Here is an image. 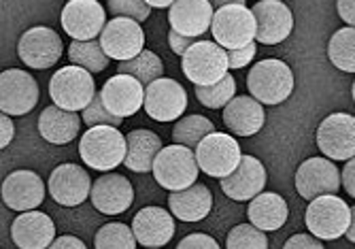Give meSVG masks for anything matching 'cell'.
<instances>
[{"label":"cell","instance_id":"1","mask_svg":"<svg viewBox=\"0 0 355 249\" xmlns=\"http://www.w3.org/2000/svg\"><path fill=\"white\" fill-rule=\"evenodd\" d=\"M128 139L115 126H92L79 141L81 160L101 173H109L123 164Z\"/></svg>","mask_w":355,"mask_h":249},{"label":"cell","instance_id":"2","mask_svg":"<svg viewBox=\"0 0 355 249\" xmlns=\"http://www.w3.org/2000/svg\"><path fill=\"white\" fill-rule=\"evenodd\" d=\"M247 87L255 101L262 105H279L294 92V73L283 60L266 58L249 71Z\"/></svg>","mask_w":355,"mask_h":249},{"label":"cell","instance_id":"3","mask_svg":"<svg viewBox=\"0 0 355 249\" xmlns=\"http://www.w3.org/2000/svg\"><path fill=\"white\" fill-rule=\"evenodd\" d=\"M198 171L200 166H198L193 149L175 143V145L162 147V151L157 153L151 173L164 190L181 192L196 183Z\"/></svg>","mask_w":355,"mask_h":249},{"label":"cell","instance_id":"4","mask_svg":"<svg viewBox=\"0 0 355 249\" xmlns=\"http://www.w3.org/2000/svg\"><path fill=\"white\" fill-rule=\"evenodd\" d=\"M96 94L98 92H96L92 73L77 65L60 69L49 81V96L53 105L67 111H85Z\"/></svg>","mask_w":355,"mask_h":249},{"label":"cell","instance_id":"5","mask_svg":"<svg viewBox=\"0 0 355 249\" xmlns=\"http://www.w3.org/2000/svg\"><path fill=\"white\" fill-rule=\"evenodd\" d=\"M211 33L217 45L225 51L243 49L257 37V22L247 5H228L215 9Z\"/></svg>","mask_w":355,"mask_h":249},{"label":"cell","instance_id":"6","mask_svg":"<svg viewBox=\"0 0 355 249\" xmlns=\"http://www.w3.org/2000/svg\"><path fill=\"white\" fill-rule=\"evenodd\" d=\"M183 75L196 85L207 87L228 75V51L213 41H196L183 55Z\"/></svg>","mask_w":355,"mask_h":249},{"label":"cell","instance_id":"7","mask_svg":"<svg viewBox=\"0 0 355 249\" xmlns=\"http://www.w3.org/2000/svg\"><path fill=\"white\" fill-rule=\"evenodd\" d=\"M304 222L313 237L321 241H336L347 234L351 226V207L334 194H324L311 200Z\"/></svg>","mask_w":355,"mask_h":249},{"label":"cell","instance_id":"8","mask_svg":"<svg viewBox=\"0 0 355 249\" xmlns=\"http://www.w3.org/2000/svg\"><path fill=\"white\" fill-rule=\"evenodd\" d=\"M196 160L202 173H207L209 177L223 179L239 169L243 153L234 137L215 130L209 137H205L202 143L198 145Z\"/></svg>","mask_w":355,"mask_h":249},{"label":"cell","instance_id":"9","mask_svg":"<svg viewBox=\"0 0 355 249\" xmlns=\"http://www.w3.org/2000/svg\"><path fill=\"white\" fill-rule=\"evenodd\" d=\"M317 147L330 160L355 158V117L349 113H332L317 128Z\"/></svg>","mask_w":355,"mask_h":249},{"label":"cell","instance_id":"10","mask_svg":"<svg viewBox=\"0 0 355 249\" xmlns=\"http://www.w3.org/2000/svg\"><path fill=\"white\" fill-rule=\"evenodd\" d=\"M105 26L107 13L98 0H69L62 9V28L73 41H94Z\"/></svg>","mask_w":355,"mask_h":249},{"label":"cell","instance_id":"11","mask_svg":"<svg viewBox=\"0 0 355 249\" xmlns=\"http://www.w3.org/2000/svg\"><path fill=\"white\" fill-rule=\"evenodd\" d=\"M98 41H101L105 53L117 62L132 60L145 49L143 26H141V22L130 19V17L109 19Z\"/></svg>","mask_w":355,"mask_h":249},{"label":"cell","instance_id":"12","mask_svg":"<svg viewBox=\"0 0 355 249\" xmlns=\"http://www.w3.org/2000/svg\"><path fill=\"white\" fill-rule=\"evenodd\" d=\"M39 103V85L19 69H9L0 75V111L7 115H26Z\"/></svg>","mask_w":355,"mask_h":249},{"label":"cell","instance_id":"13","mask_svg":"<svg viewBox=\"0 0 355 249\" xmlns=\"http://www.w3.org/2000/svg\"><path fill=\"white\" fill-rule=\"evenodd\" d=\"M17 53L30 69H49L62 58V39L47 26H35L21 35Z\"/></svg>","mask_w":355,"mask_h":249},{"label":"cell","instance_id":"14","mask_svg":"<svg viewBox=\"0 0 355 249\" xmlns=\"http://www.w3.org/2000/svg\"><path fill=\"white\" fill-rule=\"evenodd\" d=\"M187 109V94L181 83L162 77L145 89V113L155 121H175Z\"/></svg>","mask_w":355,"mask_h":249},{"label":"cell","instance_id":"15","mask_svg":"<svg viewBox=\"0 0 355 249\" xmlns=\"http://www.w3.org/2000/svg\"><path fill=\"white\" fill-rule=\"evenodd\" d=\"M340 173L330 158H309L296 171V190L302 198L313 200L340 190Z\"/></svg>","mask_w":355,"mask_h":249},{"label":"cell","instance_id":"16","mask_svg":"<svg viewBox=\"0 0 355 249\" xmlns=\"http://www.w3.org/2000/svg\"><path fill=\"white\" fill-rule=\"evenodd\" d=\"M145 89L147 87L132 75H115L105 81L101 96L113 115L125 119L137 115L145 107Z\"/></svg>","mask_w":355,"mask_h":249},{"label":"cell","instance_id":"17","mask_svg":"<svg viewBox=\"0 0 355 249\" xmlns=\"http://www.w3.org/2000/svg\"><path fill=\"white\" fill-rule=\"evenodd\" d=\"M92 179L79 164H60L51 171L47 188L51 198L62 207H77L92 194Z\"/></svg>","mask_w":355,"mask_h":249},{"label":"cell","instance_id":"18","mask_svg":"<svg viewBox=\"0 0 355 249\" xmlns=\"http://www.w3.org/2000/svg\"><path fill=\"white\" fill-rule=\"evenodd\" d=\"M251 11L257 22V43L277 45L292 35L294 15L281 0H260V3L251 7Z\"/></svg>","mask_w":355,"mask_h":249},{"label":"cell","instance_id":"19","mask_svg":"<svg viewBox=\"0 0 355 249\" xmlns=\"http://www.w3.org/2000/svg\"><path fill=\"white\" fill-rule=\"evenodd\" d=\"M92 205L105 215L125 213L135 203V188L123 175L105 173L92 185Z\"/></svg>","mask_w":355,"mask_h":249},{"label":"cell","instance_id":"20","mask_svg":"<svg viewBox=\"0 0 355 249\" xmlns=\"http://www.w3.org/2000/svg\"><path fill=\"white\" fill-rule=\"evenodd\" d=\"M219 185L223 194L232 198V200H253L257 194L264 192V185H266V169L264 164L253 158V155H243V160L239 164V169L219 179Z\"/></svg>","mask_w":355,"mask_h":249},{"label":"cell","instance_id":"21","mask_svg":"<svg viewBox=\"0 0 355 249\" xmlns=\"http://www.w3.org/2000/svg\"><path fill=\"white\" fill-rule=\"evenodd\" d=\"M3 200L13 211H32L45 200V183L32 171H15L3 183Z\"/></svg>","mask_w":355,"mask_h":249},{"label":"cell","instance_id":"22","mask_svg":"<svg viewBox=\"0 0 355 249\" xmlns=\"http://www.w3.org/2000/svg\"><path fill=\"white\" fill-rule=\"evenodd\" d=\"M213 5L209 0H177L168 9L171 30L183 37H202L213 24Z\"/></svg>","mask_w":355,"mask_h":249},{"label":"cell","instance_id":"23","mask_svg":"<svg viewBox=\"0 0 355 249\" xmlns=\"http://www.w3.org/2000/svg\"><path fill=\"white\" fill-rule=\"evenodd\" d=\"M11 237L19 249H49L55 241V226L51 217L41 211H24L15 217Z\"/></svg>","mask_w":355,"mask_h":249},{"label":"cell","instance_id":"24","mask_svg":"<svg viewBox=\"0 0 355 249\" xmlns=\"http://www.w3.org/2000/svg\"><path fill=\"white\" fill-rule=\"evenodd\" d=\"M135 237L145 247H162L175 234L173 215L162 207H145L132 220Z\"/></svg>","mask_w":355,"mask_h":249},{"label":"cell","instance_id":"25","mask_svg":"<svg viewBox=\"0 0 355 249\" xmlns=\"http://www.w3.org/2000/svg\"><path fill=\"white\" fill-rule=\"evenodd\" d=\"M266 121L262 103L253 96H234L223 109V123L236 137H253Z\"/></svg>","mask_w":355,"mask_h":249},{"label":"cell","instance_id":"26","mask_svg":"<svg viewBox=\"0 0 355 249\" xmlns=\"http://www.w3.org/2000/svg\"><path fill=\"white\" fill-rule=\"evenodd\" d=\"M168 209L181 222H200L213 209V194L207 185L193 183L191 188L168 196Z\"/></svg>","mask_w":355,"mask_h":249},{"label":"cell","instance_id":"27","mask_svg":"<svg viewBox=\"0 0 355 249\" xmlns=\"http://www.w3.org/2000/svg\"><path fill=\"white\" fill-rule=\"evenodd\" d=\"M81 128V119L75 111L60 109L55 105L45 107L39 117V132L47 143L69 145L75 141Z\"/></svg>","mask_w":355,"mask_h":249},{"label":"cell","instance_id":"28","mask_svg":"<svg viewBox=\"0 0 355 249\" xmlns=\"http://www.w3.org/2000/svg\"><path fill=\"white\" fill-rule=\"evenodd\" d=\"M128 139V153H125V169L135 173H149L153 171L157 153L162 151V139L151 130H132Z\"/></svg>","mask_w":355,"mask_h":249},{"label":"cell","instance_id":"29","mask_svg":"<svg viewBox=\"0 0 355 249\" xmlns=\"http://www.w3.org/2000/svg\"><path fill=\"white\" fill-rule=\"evenodd\" d=\"M247 215H249V222L255 228L268 232V230L283 228L289 211H287V203L283 196H279L277 192H262L249 203Z\"/></svg>","mask_w":355,"mask_h":249},{"label":"cell","instance_id":"30","mask_svg":"<svg viewBox=\"0 0 355 249\" xmlns=\"http://www.w3.org/2000/svg\"><path fill=\"white\" fill-rule=\"evenodd\" d=\"M117 75H132L135 79H139L147 87L153 81L162 79L164 65H162V60H159V55H155L149 49H143L137 58L119 62V65H117Z\"/></svg>","mask_w":355,"mask_h":249},{"label":"cell","instance_id":"31","mask_svg":"<svg viewBox=\"0 0 355 249\" xmlns=\"http://www.w3.org/2000/svg\"><path fill=\"white\" fill-rule=\"evenodd\" d=\"M328 58L338 71L355 73V28L345 26L332 35L328 43Z\"/></svg>","mask_w":355,"mask_h":249},{"label":"cell","instance_id":"32","mask_svg":"<svg viewBox=\"0 0 355 249\" xmlns=\"http://www.w3.org/2000/svg\"><path fill=\"white\" fill-rule=\"evenodd\" d=\"M211 132H215L211 119H207L205 115H187L177 121V126L173 130V141L189 149H198L202 139L209 137Z\"/></svg>","mask_w":355,"mask_h":249},{"label":"cell","instance_id":"33","mask_svg":"<svg viewBox=\"0 0 355 249\" xmlns=\"http://www.w3.org/2000/svg\"><path fill=\"white\" fill-rule=\"evenodd\" d=\"M69 58L73 65L83 67L89 73H101L109 67V55L105 53L101 41H73L69 47Z\"/></svg>","mask_w":355,"mask_h":249},{"label":"cell","instance_id":"34","mask_svg":"<svg viewBox=\"0 0 355 249\" xmlns=\"http://www.w3.org/2000/svg\"><path fill=\"white\" fill-rule=\"evenodd\" d=\"M137 237L132 226L125 224H107L96 232V249H137Z\"/></svg>","mask_w":355,"mask_h":249},{"label":"cell","instance_id":"35","mask_svg":"<svg viewBox=\"0 0 355 249\" xmlns=\"http://www.w3.org/2000/svg\"><path fill=\"white\" fill-rule=\"evenodd\" d=\"M196 98L207 107V109H225L228 103L234 98L236 92V81L232 75H225L219 83L207 85V87H196Z\"/></svg>","mask_w":355,"mask_h":249},{"label":"cell","instance_id":"36","mask_svg":"<svg viewBox=\"0 0 355 249\" xmlns=\"http://www.w3.org/2000/svg\"><path fill=\"white\" fill-rule=\"evenodd\" d=\"M225 247L228 249H268V239L264 230L255 228L253 224H239L228 232Z\"/></svg>","mask_w":355,"mask_h":249},{"label":"cell","instance_id":"37","mask_svg":"<svg viewBox=\"0 0 355 249\" xmlns=\"http://www.w3.org/2000/svg\"><path fill=\"white\" fill-rule=\"evenodd\" d=\"M83 121L87 123V126L92 128V126H121V117H117V115H113L107 107H105V103H103V96L101 94H96L94 96V101L89 103V107L83 111Z\"/></svg>","mask_w":355,"mask_h":249},{"label":"cell","instance_id":"38","mask_svg":"<svg viewBox=\"0 0 355 249\" xmlns=\"http://www.w3.org/2000/svg\"><path fill=\"white\" fill-rule=\"evenodd\" d=\"M107 5L115 17H130L137 22H145L151 15V7L145 0H107Z\"/></svg>","mask_w":355,"mask_h":249},{"label":"cell","instance_id":"39","mask_svg":"<svg viewBox=\"0 0 355 249\" xmlns=\"http://www.w3.org/2000/svg\"><path fill=\"white\" fill-rule=\"evenodd\" d=\"M255 51H257L255 41L249 43V45L243 47V49H232V51H228V65H230V69H243V67H247L249 62L255 58Z\"/></svg>","mask_w":355,"mask_h":249},{"label":"cell","instance_id":"40","mask_svg":"<svg viewBox=\"0 0 355 249\" xmlns=\"http://www.w3.org/2000/svg\"><path fill=\"white\" fill-rule=\"evenodd\" d=\"M177 249H219V245L209 234H189L177 245Z\"/></svg>","mask_w":355,"mask_h":249},{"label":"cell","instance_id":"41","mask_svg":"<svg viewBox=\"0 0 355 249\" xmlns=\"http://www.w3.org/2000/svg\"><path fill=\"white\" fill-rule=\"evenodd\" d=\"M283 249H324L321 239L311 237V234H294L292 239H287Z\"/></svg>","mask_w":355,"mask_h":249},{"label":"cell","instance_id":"42","mask_svg":"<svg viewBox=\"0 0 355 249\" xmlns=\"http://www.w3.org/2000/svg\"><path fill=\"white\" fill-rule=\"evenodd\" d=\"M196 43L191 37H183V35H179V33H175V30H171L168 33V45H171V49L177 53V55H185L187 53V49Z\"/></svg>","mask_w":355,"mask_h":249},{"label":"cell","instance_id":"43","mask_svg":"<svg viewBox=\"0 0 355 249\" xmlns=\"http://www.w3.org/2000/svg\"><path fill=\"white\" fill-rule=\"evenodd\" d=\"M49 249H87V247H85V243L81 239H77L73 234H64V237H58L49 245Z\"/></svg>","mask_w":355,"mask_h":249},{"label":"cell","instance_id":"44","mask_svg":"<svg viewBox=\"0 0 355 249\" xmlns=\"http://www.w3.org/2000/svg\"><path fill=\"white\" fill-rule=\"evenodd\" d=\"M336 9L340 19L355 28V0H336Z\"/></svg>","mask_w":355,"mask_h":249},{"label":"cell","instance_id":"45","mask_svg":"<svg viewBox=\"0 0 355 249\" xmlns=\"http://www.w3.org/2000/svg\"><path fill=\"white\" fill-rule=\"evenodd\" d=\"M343 185L347 194H351L355 198V158L347 160L345 169H343Z\"/></svg>","mask_w":355,"mask_h":249},{"label":"cell","instance_id":"46","mask_svg":"<svg viewBox=\"0 0 355 249\" xmlns=\"http://www.w3.org/2000/svg\"><path fill=\"white\" fill-rule=\"evenodd\" d=\"M0 128H3V137H0V147L5 149L13 141V132H15L13 121H11V117L7 113H3V117H0Z\"/></svg>","mask_w":355,"mask_h":249},{"label":"cell","instance_id":"47","mask_svg":"<svg viewBox=\"0 0 355 249\" xmlns=\"http://www.w3.org/2000/svg\"><path fill=\"white\" fill-rule=\"evenodd\" d=\"M145 3H147L151 9H166V7L171 9V7L177 3V0H145Z\"/></svg>","mask_w":355,"mask_h":249},{"label":"cell","instance_id":"48","mask_svg":"<svg viewBox=\"0 0 355 249\" xmlns=\"http://www.w3.org/2000/svg\"><path fill=\"white\" fill-rule=\"evenodd\" d=\"M213 5V9H221V7H228V5H245V0H209Z\"/></svg>","mask_w":355,"mask_h":249},{"label":"cell","instance_id":"49","mask_svg":"<svg viewBox=\"0 0 355 249\" xmlns=\"http://www.w3.org/2000/svg\"><path fill=\"white\" fill-rule=\"evenodd\" d=\"M347 239L351 243H355V207H351V226L347 230Z\"/></svg>","mask_w":355,"mask_h":249},{"label":"cell","instance_id":"50","mask_svg":"<svg viewBox=\"0 0 355 249\" xmlns=\"http://www.w3.org/2000/svg\"><path fill=\"white\" fill-rule=\"evenodd\" d=\"M351 94H353V101H355V81H353V87H351Z\"/></svg>","mask_w":355,"mask_h":249},{"label":"cell","instance_id":"51","mask_svg":"<svg viewBox=\"0 0 355 249\" xmlns=\"http://www.w3.org/2000/svg\"><path fill=\"white\" fill-rule=\"evenodd\" d=\"M147 249H159V247H147Z\"/></svg>","mask_w":355,"mask_h":249}]
</instances>
